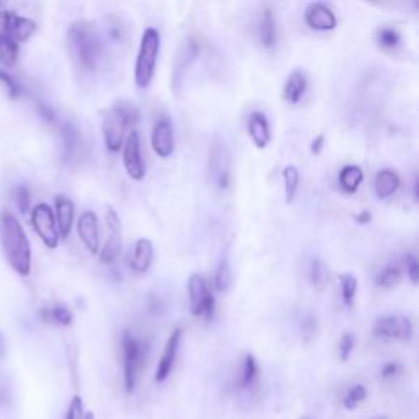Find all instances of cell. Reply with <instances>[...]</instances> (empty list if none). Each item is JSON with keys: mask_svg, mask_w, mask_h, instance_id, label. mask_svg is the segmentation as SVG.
<instances>
[{"mask_svg": "<svg viewBox=\"0 0 419 419\" xmlns=\"http://www.w3.org/2000/svg\"><path fill=\"white\" fill-rule=\"evenodd\" d=\"M0 246L8 266L18 275L26 277L31 272V246L25 229L10 211L0 213Z\"/></svg>", "mask_w": 419, "mask_h": 419, "instance_id": "1", "label": "cell"}, {"mask_svg": "<svg viewBox=\"0 0 419 419\" xmlns=\"http://www.w3.org/2000/svg\"><path fill=\"white\" fill-rule=\"evenodd\" d=\"M66 40L74 64L84 73H93L102 58V40L96 25L87 20L74 22Z\"/></svg>", "mask_w": 419, "mask_h": 419, "instance_id": "2", "label": "cell"}, {"mask_svg": "<svg viewBox=\"0 0 419 419\" xmlns=\"http://www.w3.org/2000/svg\"><path fill=\"white\" fill-rule=\"evenodd\" d=\"M139 113L138 108L135 107V103L130 100H116L113 105L108 108L105 113V119H103L102 130H103V141L108 151L116 153L120 151L121 144H123L125 133L126 130L135 128V125L138 123Z\"/></svg>", "mask_w": 419, "mask_h": 419, "instance_id": "3", "label": "cell"}, {"mask_svg": "<svg viewBox=\"0 0 419 419\" xmlns=\"http://www.w3.org/2000/svg\"><path fill=\"white\" fill-rule=\"evenodd\" d=\"M161 49V35L156 28L149 26L143 31L139 43L138 58L135 66V82L139 89H148L153 82L156 64Z\"/></svg>", "mask_w": 419, "mask_h": 419, "instance_id": "4", "label": "cell"}, {"mask_svg": "<svg viewBox=\"0 0 419 419\" xmlns=\"http://www.w3.org/2000/svg\"><path fill=\"white\" fill-rule=\"evenodd\" d=\"M121 347H123L125 392L131 395L135 392L136 383H138V376L144 367L148 347H146L141 339L136 337L130 331H125L123 337H121Z\"/></svg>", "mask_w": 419, "mask_h": 419, "instance_id": "5", "label": "cell"}, {"mask_svg": "<svg viewBox=\"0 0 419 419\" xmlns=\"http://www.w3.org/2000/svg\"><path fill=\"white\" fill-rule=\"evenodd\" d=\"M188 298H190V312L195 318L208 319L213 318L215 314V295L210 290L208 282L205 280L204 275L194 274L188 279L187 284Z\"/></svg>", "mask_w": 419, "mask_h": 419, "instance_id": "6", "label": "cell"}, {"mask_svg": "<svg viewBox=\"0 0 419 419\" xmlns=\"http://www.w3.org/2000/svg\"><path fill=\"white\" fill-rule=\"evenodd\" d=\"M208 176L213 185L218 187L220 190L228 188L229 178H231V158H229V149L224 139L218 138V136L210 146Z\"/></svg>", "mask_w": 419, "mask_h": 419, "instance_id": "7", "label": "cell"}, {"mask_svg": "<svg viewBox=\"0 0 419 419\" xmlns=\"http://www.w3.org/2000/svg\"><path fill=\"white\" fill-rule=\"evenodd\" d=\"M31 224L35 228L38 236L41 238L46 246L49 249L58 247L59 244V231L58 224H56L54 211L51 210L49 205L38 204L31 210Z\"/></svg>", "mask_w": 419, "mask_h": 419, "instance_id": "8", "label": "cell"}, {"mask_svg": "<svg viewBox=\"0 0 419 419\" xmlns=\"http://www.w3.org/2000/svg\"><path fill=\"white\" fill-rule=\"evenodd\" d=\"M413 321L404 314H392L376 319L374 324L375 337L380 339H398L408 342L413 337Z\"/></svg>", "mask_w": 419, "mask_h": 419, "instance_id": "9", "label": "cell"}, {"mask_svg": "<svg viewBox=\"0 0 419 419\" xmlns=\"http://www.w3.org/2000/svg\"><path fill=\"white\" fill-rule=\"evenodd\" d=\"M151 143H153L154 153H156L159 158L166 159L174 153L176 136H174V125L169 116L162 115L154 121L153 135H151Z\"/></svg>", "mask_w": 419, "mask_h": 419, "instance_id": "10", "label": "cell"}, {"mask_svg": "<svg viewBox=\"0 0 419 419\" xmlns=\"http://www.w3.org/2000/svg\"><path fill=\"white\" fill-rule=\"evenodd\" d=\"M123 164L126 169V174L135 181H143L146 176V169L143 164V158H141V143H139V133L138 131L131 130L128 138L125 143L123 151Z\"/></svg>", "mask_w": 419, "mask_h": 419, "instance_id": "11", "label": "cell"}, {"mask_svg": "<svg viewBox=\"0 0 419 419\" xmlns=\"http://www.w3.org/2000/svg\"><path fill=\"white\" fill-rule=\"evenodd\" d=\"M181 339H182V329L176 328L171 333V336L167 337L166 346H164L161 360H159L158 369H156V375H154V380L158 383L166 382L167 376L171 375V372L174 369V364H176L177 359V352H178V346H181Z\"/></svg>", "mask_w": 419, "mask_h": 419, "instance_id": "12", "label": "cell"}, {"mask_svg": "<svg viewBox=\"0 0 419 419\" xmlns=\"http://www.w3.org/2000/svg\"><path fill=\"white\" fill-rule=\"evenodd\" d=\"M107 224L110 229V238L105 243V246L100 251V262L102 264H113L119 259L121 251V236H120V218L119 213L108 206L107 210Z\"/></svg>", "mask_w": 419, "mask_h": 419, "instance_id": "13", "label": "cell"}, {"mask_svg": "<svg viewBox=\"0 0 419 419\" xmlns=\"http://www.w3.org/2000/svg\"><path fill=\"white\" fill-rule=\"evenodd\" d=\"M305 22L310 28L318 31L334 30L337 25V18L334 12L323 2L310 3L305 10Z\"/></svg>", "mask_w": 419, "mask_h": 419, "instance_id": "14", "label": "cell"}, {"mask_svg": "<svg viewBox=\"0 0 419 419\" xmlns=\"http://www.w3.org/2000/svg\"><path fill=\"white\" fill-rule=\"evenodd\" d=\"M77 233L91 254L100 251V233H98V220L93 211H84L79 216Z\"/></svg>", "mask_w": 419, "mask_h": 419, "instance_id": "15", "label": "cell"}, {"mask_svg": "<svg viewBox=\"0 0 419 419\" xmlns=\"http://www.w3.org/2000/svg\"><path fill=\"white\" fill-rule=\"evenodd\" d=\"M2 23H3V33H7L8 36H12L17 43L20 41H26L33 33L36 31V23L30 20L26 17H20L13 12H3L2 13Z\"/></svg>", "mask_w": 419, "mask_h": 419, "instance_id": "16", "label": "cell"}, {"mask_svg": "<svg viewBox=\"0 0 419 419\" xmlns=\"http://www.w3.org/2000/svg\"><path fill=\"white\" fill-rule=\"evenodd\" d=\"M247 131L251 139L254 141V144L257 146L259 149L267 148V144L271 143L272 139V131H271V125L267 116L264 115L262 112H252L249 115L247 120Z\"/></svg>", "mask_w": 419, "mask_h": 419, "instance_id": "17", "label": "cell"}, {"mask_svg": "<svg viewBox=\"0 0 419 419\" xmlns=\"http://www.w3.org/2000/svg\"><path fill=\"white\" fill-rule=\"evenodd\" d=\"M54 206H56L54 218H56V224H58L59 236L68 238L74 224V215H75L74 201L66 195H56Z\"/></svg>", "mask_w": 419, "mask_h": 419, "instance_id": "18", "label": "cell"}, {"mask_svg": "<svg viewBox=\"0 0 419 419\" xmlns=\"http://www.w3.org/2000/svg\"><path fill=\"white\" fill-rule=\"evenodd\" d=\"M197 56H199V43H197L194 38H187L185 45H183L182 51L177 56L176 68H174V89L176 91L178 89V84L182 82L188 66L194 63Z\"/></svg>", "mask_w": 419, "mask_h": 419, "instance_id": "19", "label": "cell"}, {"mask_svg": "<svg viewBox=\"0 0 419 419\" xmlns=\"http://www.w3.org/2000/svg\"><path fill=\"white\" fill-rule=\"evenodd\" d=\"M154 257V246L148 238H141L135 244L133 257H131V269L136 274H146L149 271Z\"/></svg>", "mask_w": 419, "mask_h": 419, "instance_id": "20", "label": "cell"}, {"mask_svg": "<svg viewBox=\"0 0 419 419\" xmlns=\"http://www.w3.org/2000/svg\"><path fill=\"white\" fill-rule=\"evenodd\" d=\"M399 183H402V178H399L397 172L392 171V169H382L375 176V194L380 200L388 199L398 190Z\"/></svg>", "mask_w": 419, "mask_h": 419, "instance_id": "21", "label": "cell"}, {"mask_svg": "<svg viewBox=\"0 0 419 419\" xmlns=\"http://www.w3.org/2000/svg\"><path fill=\"white\" fill-rule=\"evenodd\" d=\"M308 87V79L303 70L296 69L287 77L284 86V98L290 103H298Z\"/></svg>", "mask_w": 419, "mask_h": 419, "instance_id": "22", "label": "cell"}, {"mask_svg": "<svg viewBox=\"0 0 419 419\" xmlns=\"http://www.w3.org/2000/svg\"><path fill=\"white\" fill-rule=\"evenodd\" d=\"M61 138H63V156L66 162H70L77 154V148H79V141H81V136H79L77 128L69 121H66L61 126Z\"/></svg>", "mask_w": 419, "mask_h": 419, "instance_id": "23", "label": "cell"}, {"mask_svg": "<svg viewBox=\"0 0 419 419\" xmlns=\"http://www.w3.org/2000/svg\"><path fill=\"white\" fill-rule=\"evenodd\" d=\"M362 181H364V172H362L359 166H354V164H347L339 172V183H341L342 190L346 194H356Z\"/></svg>", "mask_w": 419, "mask_h": 419, "instance_id": "24", "label": "cell"}, {"mask_svg": "<svg viewBox=\"0 0 419 419\" xmlns=\"http://www.w3.org/2000/svg\"><path fill=\"white\" fill-rule=\"evenodd\" d=\"M40 317L45 323L54 324V326H70L74 321L73 312L63 305H54L51 308H43L40 312Z\"/></svg>", "mask_w": 419, "mask_h": 419, "instance_id": "25", "label": "cell"}, {"mask_svg": "<svg viewBox=\"0 0 419 419\" xmlns=\"http://www.w3.org/2000/svg\"><path fill=\"white\" fill-rule=\"evenodd\" d=\"M259 379V364L252 354H246L243 360L241 375L238 380V390H249Z\"/></svg>", "mask_w": 419, "mask_h": 419, "instance_id": "26", "label": "cell"}, {"mask_svg": "<svg viewBox=\"0 0 419 419\" xmlns=\"http://www.w3.org/2000/svg\"><path fill=\"white\" fill-rule=\"evenodd\" d=\"M259 36H261V43L266 48H272L275 45L277 40V26H275V18L271 8H266L262 13L261 25H259Z\"/></svg>", "mask_w": 419, "mask_h": 419, "instance_id": "27", "label": "cell"}, {"mask_svg": "<svg viewBox=\"0 0 419 419\" xmlns=\"http://www.w3.org/2000/svg\"><path fill=\"white\" fill-rule=\"evenodd\" d=\"M18 59V43L7 33L0 31V63L13 68Z\"/></svg>", "mask_w": 419, "mask_h": 419, "instance_id": "28", "label": "cell"}, {"mask_svg": "<svg viewBox=\"0 0 419 419\" xmlns=\"http://www.w3.org/2000/svg\"><path fill=\"white\" fill-rule=\"evenodd\" d=\"M282 176H284V183H285V199H287V204H291V201L295 200L296 192H298L300 172H298V169H296V166H294V164H290V166H287L284 169Z\"/></svg>", "mask_w": 419, "mask_h": 419, "instance_id": "29", "label": "cell"}, {"mask_svg": "<svg viewBox=\"0 0 419 419\" xmlns=\"http://www.w3.org/2000/svg\"><path fill=\"white\" fill-rule=\"evenodd\" d=\"M399 279H402V271L398 266H387L382 269L375 277V284L383 289H390V287L397 285Z\"/></svg>", "mask_w": 419, "mask_h": 419, "instance_id": "30", "label": "cell"}, {"mask_svg": "<svg viewBox=\"0 0 419 419\" xmlns=\"http://www.w3.org/2000/svg\"><path fill=\"white\" fill-rule=\"evenodd\" d=\"M367 398V388L364 385H354V387L347 390L346 397L342 398V406H344L347 411H354V409L359 406V404L364 402Z\"/></svg>", "mask_w": 419, "mask_h": 419, "instance_id": "31", "label": "cell"}, {"mask_svg": "<svg viewBox=\"0 0 419 419\" xmlns=\"http://www.w3.org/2000/svg\"><path fill=\"white\" fill-rule=\"evenodd\" d=\"M233 282V275H231V267H229V262L226 257H221L218 271H216L215 275V285L220 291H226L229 289Z\"/></svg>", "mask_w": 419, "mask_h": 419, "instance_id": "32", "label": "cell"}, {"mask_svg": "<svg viewBox=\"0 0 419 419\" xmlns=\"http://www.w3.org/2000/svg\"><path fill=\"white\" fill-rule=\"evenodd\" d=\"M339 282H341L342 300H344L347 307H351L357 294V279L352 274H342L339 277Z\"/></svg>", "mask_w": 419, "mask_h": 419, "instance_id": "33", "label": "cell"}, {"mask_svg": "<svg viewBox=\"0 0 419 419\" xmlns=\"http://www.w3.org/2000/svg\"><path fill=\"white\" fill-rule=\"evenodd\" d=\"M399 40H402V38H399V33L392 26H382L379 30V43L382 45L383 48L387 49L397 48L399 45Z\"/></svg>", "mask_w": 419, "mask_h": 419, "instance_id": "34", "label": "cell"}, {"mask_svg": "<svg viewBox=\"0 0 419 419\" xmlns=\"http://www.w3.org/2000/svg\"><path fill=\"white\" fill-rule=\"evenodd\" d=\"M354 347H356L354 334H351V333L342 334L341 341H339V347H337L339 360H341V362L349 360V357L352 354V351H354Z\"/></svg>", "mask_w": 419, "mask_h": 419, "instance_id": "35", "label": "cell"}, {"mask_svg": "<svg viewBox=\"0 0 419 419\" xmlns=\"http://www.w3.org/2000/svg\"><path fill=\"white\" fill-rule=\"evenodd\" d=\"M64 419H86V408H84L81 395H74V397L70 398Z\"/></svg>", "mask_w": 419, "mask_h": 419, "instance_id": "36", "label": "cell"}, {"mask_svg": "<svg viewBox=\"0 0 419 419\" xmlns=\"http://www.w3.org/2000/svg\"><path fill=\"white\" fill-rule=\"evenodd\" d=\"M308 277H310V282H312L314 287H321L323 285V282H324V266L318 257H313L312 262H310Z\"/></svg>", "mask_w": 419, "mask_h": 419, "instance_id": "37", "label": "cell"}, {"mask_svg": "<svg viewBox=\"0 0 419 419\" xmlns=\"http://www.w3.org/2000/svg\"><path fill=\"white\" fill-rule=\"evenodd\" d=\"M0 82H2L3 87H6L8 97H10V98L20 97V93H22L20 84H18L10 74H7L6 70H2V69H0Z\"/></svg>", "mask_w": 419, "mask_h": 419, "instance_id": "38", "label": "cell"}, {"mask_svg": "<svg viewBox=\"0 0 419 419\" xmlns=\"http://www.w3.org/2000/svg\"><path fill=\"white\" fill-rule=\"evenodd\" d=\"M15 200L22 213H26V211L30 210V190H28V187L20 185L17 188Z\"/></svg>", "mask_w": 419, "mask_h": 419, "instance_id": "39", "label": "cell"}, {"mask_svg": "<svg viewBox=\"0 0 419 419\" xmlns=\"http://www.w3.org/2000/svg\"><path fill=\"white\" fill-rule=\"evenodd\" d=\"M399 372H402V365L398 364V362H387L382 367V370H380V375H382L383 380H390V379H395V376L399 375Z\"/></svg>", "mask_w": 419, "mask_h": 419, "instance_id": "40", "label": "cell"}, {"mask_svg": "<svg viewBox=\"0 0 419 419\" xmlns=\"http://www.w3.org/2000/svg\"><path fill=\"white\" fill-rule=\"evenodd\" d=\"M406 274L409 277V280L416 285L419 280V272H418V261L413 254H408L406 256Z\"/></svg>", "mask_w": 419, "mask_h": 419, "instance_id": "41", "label": "cell"}, {"mask_svg": "<svg viewBox=\"0 0 419 419\" xmlns=\"http://www.w3.org/2000/svg\"><path fill=\"white\" fill-rule=\"evenodd\" d=\"M301 333H303L305 339H312L317 334V319L313 317L305 318V321L301 323Z\"/></svg>", "mask_w": 419, "mask_h": 419, "instance_id": "42", "label": "cell"}, {"mask_svg": "<svg viewBox=\"0 0 419 419\" xmlns=\"http://www.w3.org/2000/svg\"><path fill=\"white\" fill-rule=\"evenodd\" d=\"M38 112H40L41 116H43V119L48 120V121H54V119H56L53 108L45 105V103H40V105H38Z\"/></svg>", "mask_w": 419, "mask_h": 419, "instance_id": "43", "label": "cell"}, {"mask_svg": "<svg viewBox=\"0 0 419 419\" xmlns=\"http://www.w3.org/2000/svg\"><path fill=\"white\" fill-rule=\"evenodd\" d=\"M323 148H324V135H318L312 143V153L318 156V154H321Z\"/></svg>", "mask_w": 419, "mask_h": 419, "instance_id": "44", "label": "cell"}, {"mask_svg": "<svg viewBox=\"0 0 419 419\" xmlns=\"http://www.w3.org/2000/svg\"><path fill=\"white\" fill-rule=\"evenodd\" d=\"M354 218L359 224H369L372 221V213H370V211H367V210H362L360 213H357L354 216Z\"/></svg>", "mask_w": 419, "mask_h": 419, "instance_id": "45", "label": "cell"}, {"mask_svg": "<svg viewBox=\"0 0 419 419\" xmlns=\"http://www.w3.org/2000/svg\"><path fill=\"white\" fill-rule=\"evenodd\" d=\"M3 354H6V342H3L2 336H0V357H3Z\"/></svg>", "mask_w": 419, "mask_h": 419, "instance_id": "46", "label": "cell"}, {"mask_svg": "<svg viewBox=\"0 0 419 419\" xmlns=\"http://www.w3.org/2000/svg\"><path fill=\"white\" fill-rule=\"evenodd\" d=\"M86 419H93V413L92 411H86Z\"/></svg>", "mask_w": 419, "mask_h": 419, "instance_id": "47", "label": "cell"}, {"mask_svg": "<svg viewBox=\"0 0 419 419\" xmlns=\"http://www.w3.org/2000/svg\"><path fill=\"white\" fill-rule=\"evenodd\" d=\"M374 419H388L387 416H376V418H374Z\"/></svg>", "mask_w": 419, "mask_h": 419, "instance_id": "48", "label": "cell"}]
</instances>
